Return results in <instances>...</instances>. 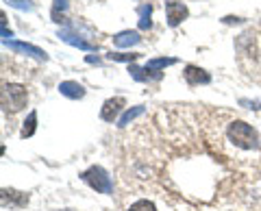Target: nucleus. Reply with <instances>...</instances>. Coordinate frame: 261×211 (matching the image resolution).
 I'll return each mask as SVG.
<instances>
[{"label":"nucleus","instance_id":"nucleus-18","mask_svg":"<svg viewBox=\"0 0 261 211\" xmlns=\"http://www.w3.org/2000/svg\"><path fill=\"white\" fill-rule=\"evenodd\" d=\"M128 211H157V209H154V205H152L150 200H137V202L130 205Z\"/></svg>","mask_w":261,"mask_h":211},{"label":"nucleus","instance_id":"nucleus-5","mask_svg":"<svg viewBox=\"0 0 261 211\" xmlns=\"http://www.w3.org/2000/svg\"><path fill=\"white\" fill-rule=\"evenodd\" d=\"M5 46L11 48L13 52H22V55L33 57V59H37V61H46V59H48V55L42 50V48H37V46H33V44H24V42H5Z\"/></svg>","mask_w":261,"mask_h":211},{"label":"nucleus","instance_id":"nucleus-6","mask_svg":"<svg viewBox=\"0 0 261 211\" xmlns=\"http://www.w3.org/2000/svg\"><path fill=\"white\" fill-rule=\"evenodd\" d=\"M124 104H126V100L122 98V96H118V98H109L107 102L102 104L100 118L105 120V122H113V120H118V116H120V111H122Z\"/></svg>","mask_w":261,"mask_h":211},{"label":"nucleus","instance_id":"nucleus-10","mask_svg":"<svg viewBox=\"0 0 261 211\" xmlns=\"http://www.w3.org/2000/svg\"><path fill=\"white\" fill-rule=\"evenodd\" d=\"M59 92L65 96V98H72V100H79L85 96L83 85L76 83V81H63V83H59Z\"/></svg>","mask_w":261,"mask_h":211},{"label":"nucleus","instance_id":"nucleus-8","mask_svg":"<svg viewBox=\"0 0 261 211\" xmlns=\"http://www.w3.org/2000/svg\"><path fill=\"white\" fill-rule=\"evenodd\" d=\"M3 205L7 207H27L29 205V194H22V192H15V190H3Z\"/></svg>","mask_w":261,"mask_h":211},{"label":"nucleus","instance_id":"nucleus-17","mask_svg":"<svg viewBox=\"0 0 261 211\" xmlns=\"http://www.w3.org/2000/svg\"><path fill=\"white\" fill-rule=\"evenodd\" d=\"M9 7L13 9H20V11H33V3L31 0H5Z\"/></svg>","mask_w":261,"mask_h":211},{"label":"nucleus","instance_id":"nucleus-15","mask_svg":"<svg viewBox=\"0 0 261 211\" xmlns=\"http://www.w3.org/2000/svg\"><path fill=\"white\" fill-rule=\"evenodd\" d=\"M150 15H152V7H150V5H142V7H140V29H142V31H148V29L152 27Z\"/></svg>","mask_w":261,"mask_h":211},{"label":"nucleus","instance_id":"nucleus-2","mask_svg":"<svg viewBox=\"0 0 261 211\" xmlns=\"http://www.w3.org/2000/svg\"><path fill=\"white\" fill-rule=\"evenodd\" d=\"M27 100H29V94L22 85L7 83L3 87V107H5V111H11V113L20 111V109L27 107Z\"/></svg>","mask_w":261,"mask_h":211},{"label":"nucleus","instance_id":"nucleus-13","mask_svg":"<svg viewBox=\"0 0 261 211\" xmlns=\"http://www.w3.org/2000/svg\"><path fill=\"white\" fill-rule=\"evenodd\" d=\"M35 128H37V113L35 111H31L29 113V118L24 120V126H22V131H20V137H31L33 133H35Z\"/></svg>","mask_w":261,"mask_h":211},{"label":"nucleus","instance_id":"nucleus-3","mask_svg":"<svg viewBox=\"0 0 261 211\" xmlns=\"http://www.w3.org/2000/svg\"><path fill=\"white\" fill-rule=\"evenodd\" d=\"M81 178H83V181H85L92 190L100 192V194H111V192H113L111 178H109V174L105 172L100 166H92L89 170H85V172L81 174Z\"/></svg>","mask_w":261,"mask_h":211},{"label":"nucleus","instance_id":"nucleus-7","mask_svg":"<svg viewBox=\"0 0 261 211\" xmlns=\"http://www.w3.org/2000/svg\"><path fill=\"white\" fill-rule=\"evenodd\" d=\"M183 76L187 81V85H192V87H196V85H207L209 81H211L209 72H205L202 68H196V66H187L185 72H183Z\"/></svg>","mask_w":261,"mask_h":211},{"label":"nucleus","instance_id":"nucleus-20","mask_svg":"<svg viewBox=\"0 0 261 211\" xmlns=\"http://www.w3.org/2000/svg\"><path fill=\"white\" fill-rule=\"evenodd\" d=\"M63 9H68V0H55L53 11H63Z\"/></svg>","mask_w":261,"mask_h":211},{"label":"nucleus","instance_id":"nucleus-19","mask_svg":"<svg viewBox=\"0 0 261 211\" xmlns=\"http://www.w3.org/2000/svg\"><path fill=\"white\" fill-rule=\"evenodd\" d=\"M137 57H140V55H126V52H111L109 55V59L111 61H135L137 59Z\"/></svg>","mask_w":261,"mask_h":211},{"label":"nucleus","instance_id":"nucleus-14","mask_svg":"<svg viewBox=\"0 0 261 211\" xmlns=\"http://www.w3.org/2000/svg\"><path fill=\"white\" fill-rule=\"evenodd\" d=\"M142 113H144V107H142V104H135V107L126 109V111H124V116L118 120V126H126V124H130L137 116H142Z\"/></svg>","mask_w":261,"mask_h":211},{"label":"nucleus","instance_id":"nucleus-1","mask_svg":"<svg viewBox=\"0 0 261 211\" xmlns=\"http://www.w3.org/2000/svg\"><path fill=\"white\" fill-rule=\"evenodd\" d=\"M226 135H228V140L238 146V148H244V150L257 148V131L250 124L242 122V120H235V122L228 124Z\"/></svg>","mask_w":261,"mask_h":211},{"label":"nucleus","instance_id":"nucleus-16","mask_svg":"<svg viewBox=\"0 0 261 211\" xmlns=\"http://www.w3.org/2000/svg\"><path fill=\"white\" fill-rule=\"evenodd\" d=\"M172 63H176V59H172V57H159V59H148L146 68L159 72V70H163L166 66H172Z\"/></svg>","mask_w":261,"mask_h":211},{"label":"nucleus","instance_id":"nucleus-4","mask_svg":"<svg viewBox=\"0 0 261 211\" xmlns=\"http://www.w3.org/2000/svg\"><path fill=\"white\" fill-rule=\"evenodd\" d=\"M166 15H168V24L170 27H178L187 15H190V11H187V7L183 3H176V0H166Z\"/></svg>","mask_w":261,"mask_h":211},{"label":"nucleus","instance_id":"nucleus-11","mask_svg":"<svg viewBox=\"0 0 261 211\" xmlns=\"http://www.w3.org/2000/svg\"><path fill=\"white\" fill-rule=\"evenodd\" d=\"M59 37H61V42L70 44V46H74V48H81V50H94V46H92V44L85 42V39L81 37V35H76V33H70V31H61Z\"/></svg>","mask_w":261,"mask_h":211},{"label":"nucleus","instance_id":"nucleus-9","mask_svg":"<svg viewBox=\"0 0 261 211\" xmlns=\"http://www.w3.org/2000/svg\"><path fill=\"white\" fill-rule=\"evenodd\" d=\"M140 42H142V37H140L137 31H122V33L113 35V46L116 48H130V46H135Z\"/></svg>","mask_w":261,"mask_h":211},{"label":"nucleus","instance_id":"nucleus-12","mask_svg":"<svg viewBox=\"0 0 261 211\" xmlns=\"http://www.w3.org/2000/svg\"><path fill=\"white\" fill-rule=\"evenodd\" d=\"M128 72H130V76H133L135 81H140V83H146V81H150V78H161V72H154V70H148V68L130 66Z\"/></svg>","mask_w":261,"mask_h":211},{"label":"nucleus","instance_id":"nucleus-21","mask_svg":"<svg viewBox=\"0 0 261 211\" xmlns=\"http://www.w3.org/2000/svg\"><path fill=\"white\" fill-rule=\"evenodd\" d=\"M65 211H70V209H65Z\"/></svg>","mask_w":261,"mask_h":211}]
</instances>
